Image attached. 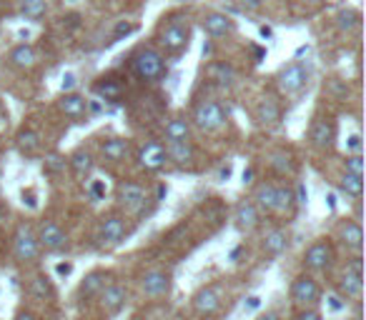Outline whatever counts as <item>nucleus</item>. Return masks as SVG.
<instances>
[{
    "instance_id": "46",
    "label": "nucleus",
    "mask_w": 366,
    "mask_h": 320,
    "mask_svg": "<svg viewBox=\"0 0 366 320\" xmlns=\"http://www.w3.org/2000/svg\"><path fill=\"white\" fill-rule=\"evenodd\" d=\"M346 150H349L351 155L361 153V135L359 133H354V135H349V138H346Z\"/></svg>"
},
{
    "instance_id": "26",
    "label": "nucleus",
    "mask_w": 366,
    "mask_h": 320,
    "mask_svg": "<svg viewBox=\"0 0 366 320\" xmlns=\"http://www.w3.org/2000/svg\"><path fill=\"white\" fill-rule=\"evenodd\" d=\"M166 143H181V140L191 138V123L186 118H171L163 128Z\"/></svg>"
},
{
    "instance_id": "10",
    "label": "nucleus",
    "mask_w": 366,
    "mask_h": 320,
    "mask_svg": "<svg viewBox=\"0 0 366 320\" xmlns=\"http://www.w3.org/2000/svg\"><path fill=\"white\" fill-rule=\"evenodd\" d=\"M171 286H173V278L163 268H151L141 278V290L146 298H166L171 293Z\"/></svg>"
},
{
    "instance_id": "45",
    "label": "nucleus",
    "mask_w": 366,
    "mask_h": 320,
    "mask_svg": "<svg viewBox=\"0 0 366 320\" xmlns=\"http://www.w3.org/2000/svg\"><path fill=\"white\" fill-rule=\"evenodd\" d=\"M75 86H78V78H75L73 73H66V75H63V80H61V90H63V93H66V95L73 93Z\"/></svg>"
},
{
    "instance_id": "44",
    "label": "nucleus",
    "mask_w": 366,
    "mask_h": 320,
    "mask_svg": "<svg viewBox=\"0 0 366 320\" xmlns=\"http://www.w3.org/2000/svg\"><path fill=\"white\" fill-rule=\"evenodd\" d=\"M21 198H23V206H28V208H30V210H35V208H38V193H35L33 188H28V190H23Z\"/></svg>"
},
{
    "instance_id": "39",
    "label": "nucleus",
    "mask_w": 366,
    "mask_h": 320,
    "mask_svg": "<svg viewBox=\"0 0 366 320\" xmlns=\"http://www.w3.org/2000/svg\"><path fill=\"white\" fill-rule=\"evenodd\" d=\"M66 166H68V158H63V155H50V158H46V163H43V170L50 175H58L66 170Z\"/></svg>"
},
{
    "instance_id": "60",
    "label": "nucleus",
    "mask_w": 366,
    "mask_h": 320,
    "mask_svg": "<svg viewBox=\"0 0 366 320\" xmlns=\"http://www.w3.org/2000/svg\"><path fill=\"white\" fill-rule=\"evenodd\" d=\"M231 175V168H224V170H221V180H226Z\"/></svg>"
},
{
    "instance_id": "4",
    "label": "nucleus",
    "mask_w": 366,
    "mask_h": 320,
    "mask_svg": "<svg viewBox=\"0 0 366 320\" xmlns=\"http://www.w3.org/2000/svg\"><path fill=\"white\" fill-rule=\"evenodd\" d=\"M13 255L23 266H33L41 260V246H38V238L30 226H18L13 235Z\"/></svg>"
},
{
    "instance_id": "55",
    "label": "nucleus",
    "mask_w": 366,
    "mask_h": 320,
    "mask_svg": "<svg viewBox=\"0 0 366 320\" xmlns=\"http://www.w3.org/2000/svg\"><path fill=\"white\" fill-rule=\"evenodd\" d=\"M329 300H331V310H341V308H344V303H339V295H331V298H329Z\"/></svg>"
},
{
    "instance_id": "9",
    "label": "nucleus",
    "mask_w": 366,
    "mask_h": 320,
    "mask_svg": "<svg viewBox=\"0 0 366 320\" xmlns=\"http://www.w3.org/2000/svg\"><path fill=\"white\" fill-rule=\"evenodd\" d=\"M35 238H38L41 250H48V253H63V250H68V233L58 223H53V220H46L38 228Z\"/></svg>"
},
{
    "instance_id": "13",
    "label": "nucleus",
    "mask_w": 366,
    "mask_h": 320,
    "mask_svg": "<svg viewBox=\"0 0 366 320\" xmlns=\"http://www.w3.org/2000/svg\"><path fill=\"white\" fill-rule=\"evenodd\" d=\"M126 235V218L118 213H110L101 220V228H98V240H101L103 248H113L118 246Z\"/></svg>"
},
{
    "instance_id": "19",
    "label": "nucleus",
    "mask_w": 366,
    "mask_h": 320,
    "mask_svg": "<svg viewBox=\"0 0 366 320\" xmlns=\"http://www.w3.org/2000/svg\"><path fill=\"white\" fill-rule=\"evenodd\" d=\"M339 243L351 250V253L359 255L361 248H364V230H361V223L359 220H344L339 226Z\"/></svg>"
},
{
    "instance_id": "16",
    "label": "nucleus",
    "mask_w": 366,
    "mask_h": 320,
    "mask_svg": "<svg viewBox=\"0 0 366 320\" xmlns=\"http://www.w3.org/2000/svg\"><path fill=\"white\" fill-rule=\"evenodd\" d=\"M233 226H236L238 233H253L261 226V213H258V208L253 206L251 200H241L233 208Z\"/></svg>"
},
{
    "instance_id": "23",
    "label": "nucleus",
    "mask_w": 366,
    "mask_h": 320,
    "mask_svg": "<svg viewBox=\"0 0 366 320\" xmlns=\"http://www.w3.org/2000/svg\"><path fill=\"white\" fill-rule=\"evenodd\" d=\"M281 115H284L281 113V106H278L273 98H264L256 108L258 126H264V128H276L278 123H281Z\"/></svg>"
},
{
    "instance_id": "22",
    "label": "nucleus",
    "mask_w": 366,
    "mask_h": 320,
    "mask_svg": "<svg viewBox=\"0 0 366 320\" xmlns=\"http://www.w3.org/2000/svg\"><path fill=\"white\" fill-rule=\"evenodd\" d=\"M163 146H166V155H168V160L178 168L191 166L193 158H196V148H193L191 140H181V143H163Z\"/></svg>"
},
{
    "instance_id": "35",
    "label": "nucleus",
    "mask_w": 366,
    "mask_h": 320,
    "mask_svg": "<svg viewBox=\"0 0 366 320\" xmlns=\"http://www.w3.org/2000/svg\"><path fill=\"white\" fill-rule=\"evenodd\" d=\"M296 208V198H293L291 186H276V210L278 213H291Z\"/></svg>"
},
{
    "instance_id": "15",
    "label": "nucleus",
    "mask_w": 366,
    "mask_h": 320,
    "mask_svg": "<svg viewBox=\"0 0 366 320\" xmlns=\"http://www.w3.org/2000/svg\"><path fill=\"white\" fill-rule=\"evenodd\" d=\"M98 300H101L103 313L118 315L126 308V303H128V290L121 283H108V286L103 288V293L98 295Z\"/></svg>"
},
{
    "instance_id": "32",
    "label": "nucleus",
    "mask_w": 366,
    "mask_h": 320,
    "mask_svg": "<svg viewBox=\"0 0 366 320\" xmlns=\"http://www.w3.org/2000/svg\"><path fill=\"white\" fill-rule=\"evenodd\" d=\"M15 143H18V150H21L23 155H35L38 153V148H41V135L35 133V130H30V128H26V130L18 133Z\"/></svg>"
},
{
    "instance_id": "43",
    "label": "nucleus",
    "mask_w": 366,
    "mask_h": 320,
    "mask_svg": "<svg viewBox=\"0 0 366 320\" xmlns=\"http://www.w3.org/2000/svg\"><path fill=\"white\" fill-rule=\"evenodd\" d=\"M293 320H324V315L316 308H298L293 313Z\"/></svg>"
},
{
    "instance_id": "7",
    "label": "nucleus",
    "mask_w": 366,
    "mask_h": 320,
    "mask_svg": "<svg viewBox=\"0 0 366 320\" xmlns=\"http://www.w3.org/2000/svg\"><path fill=\"white\" fill-rule=\"evenodd\" d=\"M136 163H138V168H141V170H146V173H158V170H163V168H166V163H168L166 146H163L161 140H148L146 146L138 148Z\"/></svg>"
},
{
    "instance_id": "3",
    "label": "nucleus",
    "mask_w": 366,
    "mask_h": 320,
    "mask_svg": "<svg viewBox=\"0 0 366 320\" xmlns=\"http://www.w3.org/2000/svg\"><path fill=\"white\" fill-rule=\"evenodd\" d=\"M304 268L309 275L316 273H329L336 263V250H334V243L329 238H319L314 240L311 246L304 250Z\"/></svg>"
},
{
    "instance_id": "30",
    "label": "nucleus",
    "mask_w": 366,
    "mask_h": 320,
    "mask_svg": "<svg viewBox=\"0 0 366 320\" xmlns=\"http://www.w3.org/2000/svg\"><path fill=\"white\" fill-rule=\"evenodd\" d=\"M206 75H209L213 83H218V86H231L233 78H236V70H233V66H229V63H211V66L206 68Z\"/></svg>"
},
{
    "instance_id": "57",
    "label": "nucleus",
    "mask_w": 366,
    "mask_h": 320,
    "mask_svg": "<svg viewBox=\"0 0 366 320\" xmlns=\"http://www.w3.org/2000/svg\"><path fill=\"white\" fill-rule=\"evenodd\" d=\"M253 55H256V63H261L266 55V50H261V48H253Z\"/></svg>"
},
{
    "instance_id": "58",
    "label": "nucleus",
    "mask_w": 366,
    "mask_h": 320,
    "mask_svg": "<svg viewBox=\"0 0 366 320\" xmlns=\"http://www.w3.org/2000/svg\"><path fill=\"white\" fill-rule=\"evenodd\" d=\"M251 178H253V170H251V168H246V170H244V183H251Z\"/></svg>"
},
{
    "instance_id": "12",
    "label": "nucleus",
    "mask_w": 366,
    "mask_h": 320,
    "mask_svg": "<svg viewBox=\"0 0 366 320\" xmlns=\"http://www.w3.org/2000/svg\"><path fill=\"white\" fill-rule=\"evenodd\" d=\"M158 43L166 53H181L183 48L189 46V26H183L181 20H171L168 26L161 28Z\"/></svg>"
},
{
    "instance_id": "47",
    "label": "nucleus",
    "mask_w": 366,
    "mask_h": 320,
    "mask_svg": "<svg viewBox=\"0 0 366 320\" xmlns=\"http://www.w3.org/2000/svg\"><path fill=\"white\" fill-rule=\"evenodd\" d=\"M293 198H296V206H306V200H309V193H306V186L304 183H298L293 188Z\"/></svg>"
},
{
    "instance_id": "54",
    "label": "nucleus",
    "mask_w": 366,
    "mask_h": 320,
    "mask_svg": "<svg viewBox=\"0 0 366 320\" xmlns=\"http://www.w3.org/2000/svg\"><path fill=\"white\" fill-rule=\"evenodd\" d=\"M258 35H261V38H264V40H269V38H271V35H273V30H271V28H269V26H261V28H258Z\"/></svg>"
},
{
    "instance_id": "40",
    "label": "nucleus",
    "mask_w": 366,
    "mask_h": 320,
    "mask_svg": "<svg viewBox=\"0 0 366 320\" xmlns=\"http://www.w3.org/2000/svg\"><path fill=\"white\" fill-rule=\"evenodd\" d=\"M271 168L276 170V173H281V175H286V173H291L293 170V163H291V158L289 155H273L271 158Z\"/></svg>"
},
{
    "instance_id": "62",
    "label": "nucleus",
    "mask_w": 366,
    "mask_h": 320,
    "mask_svg": "<svg viewBox=\"0 0 366 320\" xmlns=\"http://www.w3.org/2000/svg\"><path fill=\"white\" fill-rule=\"evenodd\" d=\"M68 3H75V0H68Z\"/></svg>"
},
{
    "instance_id": "14",
    "label": "nucleus",
    "mask_w": 366,
    "mask_h": 320,
    "mask_svg": "<svg viewBox=\"0 0 366 320\" xmlns=\"http://www.w3.org/2000/svg\"><path fill=\"white\" fill-rule=\"evenodd\" d=\"M221 293H218L216 286H204L198 288L196 295H193V300H191V306H193V310H196L198 315H204V318H211V315H216L218 310H221Z\"/></svg>"
},
{
    "instance_id": "28",
    "label": "nucleus",
    "mask_w": 366,
    "mask_h": 320,
    "mask_svg": "<svg viewBox=\"0 0 366 320\" xmlns=\"http://www.w3.org/2000/svg\"><path fill=\"white\" fill-rule=\"evenodd\" d=\"M68 166L70 170H73L75 175H81V178H86V175H90L95 170V158L88 153V150H75V153H70L68 158Z\"/></svg>"
},
{
    "instance_id": "29",
    "label": "nucleus",
    "mask_w": 366,
    "mask_h": 320,
    "mask_svg": "<svg viewBox=\"0 0 366 320\" xmlns=\"http://www.w3.org/2000/svg\"><path fill=\"white\" fill-rule=\"evenodd\" d=\"M93 93L101 95V98L108 100V103H118V100L123 98V86L113 78H101L93 86Z\"/></svg>"
},
{
    "instance_id": "38",
    "label": "nucleus",
    "mask_w": 366,
    "mask_h": 320,
    "mask_svg": "<svg viewBox=\"0 0 366 320\" xmlns=\"http://www.w3.org/2000/svg\"><path fill=\"white\" fill-rule=\"evenodd\" d=\"M344 173L359 175V178H364V158H361V153L349 155V158L344 160Z\"/></svg>"
},
{
    "instance_id": "56",
    "label": "nucleus",
    "mask_w": 366,
    "mask_h": 320,
    "mask_svg": "<svg viewBox=\"0 0 366 320\" xmlns=\"http://www.w3.org/2000/svg\"><path fill=\"white\" fill-rule=\"evenodd\" d=\"M258 320H281V315H278L276 310H269V313H264Z\"/></svg>"
},
{
    "instance_id": "33",
    "label": "nucleus",
    "mask_w": 366,
    "mask_h": 320,
    "mask_svg": "<svg viewBox=\"0 0 366 320\" xmlns=\"http://www.w3.org/2000/svg\"><path fill=\"white\" fill-rule=\"evenodd\" d=\"M339 188H341V193H344L346 198L359 200L361 193H364V178H359V175L344 173V175H341V180H339Z\"/></svg>"
},
{
    "instance_id": "59",
    "label": "nucleus",
    "mask_w": 366,
    "mask_h": 320,
    "mask_svg": "<svg viewBox=\"0 0 366 320\" xmlns=\"http://www.w3.org/2000/svg\"><path fill=\"white\" fill-rule=\"evenodd\" d=\"M90 110H93V113H98V110H101V103H95V100H93V103H90Z\"/></svg>"
},
{
    "instance_id": "63",
    "label": "nucleus",
    "mask_w": 366,
    "mask_h": 320,
    "mask_svg": "<svg viewBox=\"0 0 366 320\" xmlns=\"http://www.w3.org/2000/svg\"><path fill=\"white\" fill-rule=\"evenodd\" d=\"M356 320H359V318H356Z\"/></svg>"
},
{
    "instance_id": "27",
    "label": "nucleus",
    "mask_w": 366,
    "mask_h": 320,
    "mask_svg": "<svg viewBox=\"0 0 366 320\" xmlns=\"http://www.w3.org/2000/svg\"><path fill=\"white\" fill-rule=\"evenodd\" d=\"M8 60H10V66L13 68H33L35 60H38V53H35L33 46L21 43V46H15L13 50L8 53Z\"/></svg>"
},
{
    "instance_id": "2",
    "label": "nucleus",
    "mask_w": 366,
    "mask_h": 320,
    "mask_svg": "<svg viewBox=\"0 0 366 320\" xmlns=\"http://www.w3.org/2000/svg\"><path fill=\"white\" fill-rule=\"evenodd\" d=\"M361 290H364V266H361V255H354L351 260H346V266L336 278V293L341 300H359Z\"/></svg>"
},
{
    "instance_id": "6",
    "label": "nucleus",
    "mask_w": 366,
    "mask_h": 320,
    "mask_svg": "<svg viewBox=\"0 0 366 320\" xmlns=\"http://www.w3.org/2000/svg\"><path fill=\"white\" fill-rule=\"evenodd\" d=\"M226 110L224 106L218 103V100H204V103H198L196 110H193V126L201 128V130H206V133H213V130H218V128L226 126Z\"/></svg>"
},
{
    "instance_id": "31",
    "label": "nucleus",
    "mask_w": 366,
    "mask_h": 320,
    "mask_svg": "<svg viewBox=\"0 0 366 320\" xmlns=\"http://www.w3.org/2000/svg\"><path fill=\"white\" fill-rule=\"evenodd\" d=\"M86 108H88V100L81 98V95H75V93L63 95V100H61V110L73 120L81 118V115L86 113Z\"/></svg>"
},
{
    "instance_id": "42",
    "label": "nucleus",
    "mask_w": 366,
    "mask_h": 320,
    "mask_svg": "<svg viewBox=\"0 0 366 320\" xmlns=\"http://www.w3.org/2000/svg\"><path fill=\"white\" fill-rule=\"evenodd\" d=\"M136 30H138L136 23H128V20H121V23H118V26L113 28V40H110V43H115V40L126 38V35H131V33H136Z\"/></svg>"
},
{
    "instance_id": "1",
    "label": "nucleus",
    "mask_w": 366,
    "mask_h": 320,
    "mask_svg": "<svg viewBox=\"0 0 366 320\" xmlns=\"http://www.w3.org/2000/svg\"><path fill=\"white\" fill-rule=\"evenodd\" d=\"M131 68L141 83H148V86H156L166 78V60H163L161 50L156 48H141L133 58H131Z\"/></svg>"
},
{
    "instance_id": "36",
    "label": "nucleus",
    "mask_w": 366,
    "mask_h": 320,
    "mask_svg": "<svg viewBox=\"0 0 366 320\" xmlns=\"http://www.w3.org/2000/svg\"><path fill=\"white\" fill-rule=\"evenodd\" d=\"M21 13L28 20H41L48 13V0H21Z\"/></svg>"
},
{
    "instance_id": "11",
    "label": "nucleus",
    "mask_w": 366,
    "mask_h": 320,
    "mask_svg": "<svg viewBox=\"0 0 366 320\" xmlns=\"http://www.w3.org/2000/svg\"><path fill=\"white\" fill-rule=\"evenodd\" d=\"M309 83V73H306V68L301 63H291V66H286L281 73L276 75V86L278 90L284 95H296L301 93Z\"/></svg>"
},
{
    "instance_id": "20",
    "label": "nucleus",
    "mask_w": 366,
    "mask_h": 320,
    "mask_svg": "<svg viewBox=\"0 0 366 320\" xmlns=\"http://www.w3.org/2000/svg\"><path fill=\"white\" fill-rule=\"evenodd\" d=\"M204 30L211 38H226V35H231L236 30V23L226 13H209L204 18Z\"/></svg>"
},
{
    "instance_id": "34",
    "label": "nucleus",
    "mask_w": 366,
    "mask_h": 320,
    "mask_svg": "<svg viewBox=\"0 0 366 320\" xmlns=\"http://www.w3.org/2000/svg\"><path fill=\"white\" fill-rule=\"evenodd\" d=\"M30 293H33V298L38 300H50L55 298V290H53V283L46 278V275H35L33 280H30Z\"/></svg>"
},
{
    "instance_id": "61",
    "label": "nucleus",
    "mask_w": 366,
    "mask_h": 320,
    "mask_svg": "<svg viewBox=\"0 0 366 320\" xmlns=\"http://www.w3.org/2000/svg\"><path fill=\"white\" fill-rule=\"evenodd\" d=\"M3 118H6V113H3V108H0V120H3Z\"/></svg>"
},
{
    "instance_id": "48",
    "label": "nucleus",
    "mask_w": 366,
    "mask_h": 320,
    "mask_svg": "<svg viewBox=\"0 0 366 320\" xmlns=\"http://www.w3.org/2000/svg\"><path fill=\"white\" fill-rule=\"evenodd\" d=\"M329 90H331V93H336V95H341V98H344V95L349 93V88H346L344 83H339L336 78H334L331 83H329Z\"/></svg>"
},
{
    "instance_id": "18",
    "label": "nucleus",
    "mask_w": 366,
    "mask_h": 320,
    "mask_svg": "<svg viewBox=\"0 0 366 320\" xmlns=\"http://www.w3.org/2000/svg\"><path fill=\"white\" fill-rule=\"evenodd\" d=\"M110 278H113V275H110L108 270H90V273L81 280V286H78V298L81 300L98 298V295L103 293V288L108 286V283H113Z\"/></svg>"
},
{
    "instance_id": "53",
    "label": "nucleus",
    "mask_w": 366,
    "mask_h": 320,
    "mask_svg": "<svg viewBox=\"0 0 366 320\" xmlns=\"http://www.w3.org/2000/svg\"><path fill=\"white\" fill-rule=\"evenodd\" d=\"M244 8L246 10H258V8H261V0H244Z\"/></svg>"
},
{
    "instance_id": "37",
    "label": "nucleus",
    "mask_w": 366,
    "mask_h": 320,
    "mask_svg": "<svg viewBox=\"0 0 366 320\" xmlns=\"http://www.w3.org/2000/svg\"><path fill=\"white\" fill-rule=\"evenodd\" d=\"M336 26H339V30H344V33H351L354 28L359 26V13L351 10V8L339 10V15H336Z\"/></svg>"
},
{
    "instance_id": "41",
    "label": "nucleus",
    "mask_w": 366,
    "mask_h": 320,
    "mask_svg": "<svg viewBox=\"0 0 366 320\" xmlns=\"http://www.w3.org/2000/svg\"><path fill=\"white\" fill-rule=\"evenodd\" d=\"M88 195L93 203H98V200H106V195H108V188H106V183L103 180H90L88 183Z\"/></svg>"
},
{
    "instance_id": "25",
    "label": "nucleus",
    "mask_w": 366,
    "mask_h": 320,
    "mask_svg": "<svg viewBox=\"0 0 366 320\" xmlns=\"http://www.w3.org/2000/svg\"><path fill=\"white\" fill-rule=\"evenodd\" d=\"M101 153L110 163H121V160L128 158L131 153V143L126 138H106L101 143Z\"/></svg>"
},
{
    "instance_id": "52",
    "label": "nucleus",
    "mask_w": 366,
    "mask_h": 320,
    "mask_svg": "<svg viewBox=\"0 0 366 320\" xmlns=\"http://www.w3.org/2000/svg\"><path fill=\"white\" fill-rule=\"evenodd\" d=\"M66 23H68V28H78V20H81V15L78 13H70L68 18H63Z\"/></svg>"
},
{
    "instance_id": "21",
    "label": "nucleus",
    "mask_w": 366,
    "mask_h": 320,
    "mask_svg": "<svg viewBox=\"0 0 366 320\" xmlns=\"http://www.w3.org/2000/svg\"><path fill=\"white\" fill-rule=\"evenodd\" d=\"M251 203L258 208V213H276V183H258Z\"/></svg>"
},
{
    "instance_id": "24",
    "label": "nucleus",
    "mask_w": 366,
    "mask_h": 320,
    "mask_svg": "<svg viewBox=\"0 0 366 320\" xmlns=\"http://www.w3.org/2000/svg\"><path fill=\"white\" fill-rule=\"evenodd\" d=\"M289 248V233H286L284 228H273L269 233L264 235V243H261V250H264L269 258H276L281 255Z\"/></svg>"
},
{
    "instance_id": "51",
    "label": "nucleus",
    "mask_w": 366,
    "mask_h": 320,
    "mask_svg": "<svg viewBox=\"0 0 366 320\" xmlns=\"http://www.w3.org/2000/svg\"><path fill=\"white\" fill-rule=\"evenodd\" d=\"M249 303H244V310L246 313H251V310H256L258 306H261V298L258 295H251V298H246Z\"/></svg>"
},
{
    "instance_id": "8",
    "label": "nucleus",
    "mask_w": 366,
    "mask_h": 320,
    "mask_svg": "<svg viewBox=\"0 0 366 320\" xmlns=\"http://www.w3.org/2000/svg\"><path fill=\"white\" fill-rule=\"evenodd\" d=\"M115 200H118V206L126 208L128 213H138V210L146 208L148 195H146V188H143L141 183L123 180V183H118V188H115Z\"/></svg>"
},
{
    "instance_id": "5",
    "label": "nucleus",
    "mask_w": 366,
    "mask_h": 320,
    "mask_svg": "<svg viewBox=\"0 0 366 320\" xmlns=\"http://www.w3.org/2000/svg\"><path fill=\"white\" fill-rule=\"evenodd\" d=\"M291 300L296 308H316L321 300V286L319 280L309 273H301L291 283Z\"/></svg>"
},
{
    "instance_id": "17",
    "label": "nucleus",
    "mask_w": 366,
    "mask_h": 320,
    "mask_svg": "<svg viewBox=\"0 0 366 320\" xmlns=\"http://www.w3.org/2000/svg\"><path fill=\"white\" fill-rule=\"evenodd\" d=\"M309 140L316 150H329L336 140V126H334L331 118H316L311 123V130H309Z\"/></svg>"
},
{
    "instance_id": "49",
    "label": "nucleus",
    "mask_w": 366,
    "mask_h": 320,
    "mask_svg": "<svg viewBox=\"0 0 366 320\" xmlns=\"http://www.w3.org/2000/svg\"><path fill=\"white\" fill-rule=\"evenodd\" d=\"M55 273L61 275V278H68V275L73 273V263H58V266H55Z\"/></svg>"
},
{
    "instance_id": "50",
    "label": "nucleus",
    "mask_w": 366,
    "mask_h": 320,
    "mask_svg": "<svg viewBox=\"0 0 366 320\" xmlns=\"http://www.w3.org/2000/svg\"><path fill=\"white\" fill-rule=\"evenodd\" d=\"M13 320H38V315H35L33 310H28V308H21V310L13 315Z\"/></svg>"
}]
</instances>
